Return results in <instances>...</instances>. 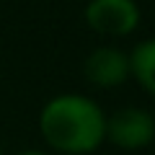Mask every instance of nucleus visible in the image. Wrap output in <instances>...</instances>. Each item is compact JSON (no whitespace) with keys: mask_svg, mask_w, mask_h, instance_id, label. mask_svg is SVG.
<instances>
[{"mask_svg":"<svg viewBox=\"0 0 155 155\" xmlns=\"http://www.w3.org/2000/svg\"><path fill=\"white\" fill-rule=\"evenodd\" d=\"M83 75L93 88L111 91L129 80V52L114 44H101L83 60Z\"/></svg>","mask_w":155,"mask_h":155,"instance_id":"nucleus-4","label":"nucleus"},{"mask_svg":"<svg viewBox=\"0 0 155 155\" xmlns=\"http://www.w3.org/2000/svg\"><path fill=\"white\" fill-rule=\"evenodd\" d=\"M83 21L93 34L106 39H124L140 28L142 11L137 0H88Z\"/></svg>","mask_w":155,"mask_h":155,"instance_id":"nucleus-2","label":"nucleus"},{"mask_svg":"<svg viewBox=\"0 0 155 155\" xmlns=\"http://www.w3.org/2000/svg\"><path fill=\"white\" fill-rule=\"evenodd\" d=\"M129 75L150 98H155V36L142 39L129 52Z\"/></svg>","mask_w":155,"mask_h":155,"instance_id":"nucleus-5","label":"nucleus"},{"mask_svg":"<svg viewBox=\"0 0 155 155\" xmlns=\"http://www.w3.org/2000/svg\"><path fill=\"white\" fill-rule=\"evenodd\" d=\"M13 155H52V153L49 150H39V147H23V150H18Z\"/></svg>","mask_w":155,"mask_h":155,"instance_id":"nucleus-6","label":"nucleus"},{"mask_svg":"<svg viewBox=\"0 0 155 155\" xmlns=\"http://www.w3.org/2000/svg\"><path fill=\"white\" fill-rule=\"evenodd\" d=\"M106 142L116 150L137 153L155 142V116L140 106H124L106 116Z\"/></svg>","mask_w":155,"mask_h":155,"instance_id":"nucleus-3","label":"nucleus"},{"mask_svg":"<svg viewBox=\"0 0 155 155\" xmlns=\"http://www.w3.org/2000/svg\"><path fill=\"white\" fill-rule=\"evenodd\" d=\"M39 137L54 155H93L106 142V111L85 93H57L39 109Z\"/></svg>","mask_w":155,"mask_h":155,"instance_id":"nucleus-1","label":"nucleus"}]
</instances>
